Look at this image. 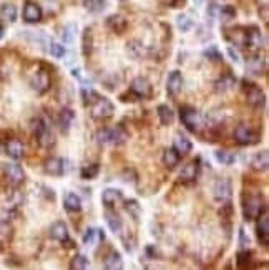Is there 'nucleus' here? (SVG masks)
Returning <instances> with one entry per match:
<instances>
[{"instance_id": "nucleus-33", "label": "nucleus", "mask_w": 269, "mask_h": 270, "mask_svg": "<svg viewBox=\"0 0 269 270\" xmlns=\"http://www.w3.org/2000/svg\"><path fill=\"white\" fill-rule=\"evenodd\" d=\"M180 163V154L175 149H166L163 154V164L166 168H175Z\"/></svg>"}, {"instance_id": "nucleus-4", "label": "nucleus", "mask_w": 269, "mask_h": 270, "mask_svg": "<svg viewBox=\"0 0 269 270\" xmlns=\"http://www.w3.org/2000/svg\"><path fill=\"white\" fill-rule=\"evenodd\" d=\"M100 143H113V145H123L128 139V133L125 131L121 126H116V128L111 129H103V131L98 133Z\"/></svg>"}, {"instance_id": "nucleus-27", "label": "nucleus", "mask_w": 269, "mask_h": 270, "mask_svg": "<svg viewBox=\"0 0 269 270\" xmlns=\"http://www.w3.org/2000/svg\"><path fill=\"white\" fill-rule=\"evenodd\" d=\"M73 120H75V115H73V111L70 110V108H63L62 111H60L58 115V124L60 128L63 129V131H68V128L72 126Z\"/></svg>"}, {"instance_id": "nucleus-13", "label": "nucleus", "mask_w": 269, "mask_h": 270, "mask_svg": "<svg viewBox=\"0 0 269 270\" xmlns=\"http://www.w3.org/2000/svg\"><path fill=\"white\" fill-rule=\"evenodd\" d=\"M183 75H181V72H178V70H175V72L170 73V76H168V81H166V91L171 95V97H175V95H178L181 91V88H183Z\"/></svg>"}, {"instance_id": "nucleus-35", "label": "nucleus", "mask_w": 269, "mask_h": 270, "mask_svg": "<svg viewBox=\"0 0 269 270\" xmlns=\"http://www.w3.org/2000/svg\"><path fill=\"white\" fill-rule=\"evenodd\" d=\"M248 67L253 73H261V70H264V60L259 55H254L249 58Z\"/></svg>"}, {"instance_id": "nucleus-49", "label": "nucleus", "mask_w": 269, "mask_h": 270, "mask_svg": "<svg viewBox=\"0 0 269 270\" xmlns=\"http://www.w3.org/2000/svg\"><path fill=\"white\" fill-rule=\"evenodd\" d=\"M228 53H229V56H231V58H233V62H236V63H240V62H241L240 53H238V51L234 50L233 47H229V49H228Z\"/></svg>"}, {"instance_id": "nucleus-11", "label": "nucleus", "mask_w": 269, "mask_h": 270, "mask_svg": "<svg viewBox=\"0 0 269 270\" xmlns=\"http://www.w3.org/2000/svg\"><path fill=\"white\" fill-rule=\"evenodd\" d=\"M246 30V42H244V47H248L251 50H258L263 43V35L259 32L258 27L251 25V27L244 28Z\"/></svg>"}, {"instance_id": "nucleus-15", "label": "nucleus", "mask_w": 269, "mask_h": 270, "mask_svg": "<svg viewBox=\"0 0 269 270\" xmlns=\"http://www.w3.org/2000/svg\"><path fill=\"white\" fill-rule=\"evenodd\" d=\"M198 172H199V161L198 159L189 161V163L181 169L180 181L181 182H193L198 177Z\"/></svg>"}, {"instance_id": "nucleus-9", "label": "nucleus", "mask_w": 269, "mask_h": 270, "mask_svg": "<svg viewBox=\"0 0 269 270\" xmlns=\"http://www.w3.org/2000/svg\"><path fill=\"white\" fill-rule=\"evenodd\" d=\"M3 174H5L7 181L10 182L12 186H19L24 182V177H25V172L22 166H19L17 163H10V164H5L3 166Z\"/></svg>"}, {"instance_id": "nucleus-52", "label": "nucleus", "mask_w": 269, "mask_h": 270, "mask_svg": "<svg viewBox=\"0 0 269 270\" xmlns=\"http://www.w3.org/2000/svg\"><path fill=\"white\" fill-rule=\"evenodd\" d=\"M2 37H3V27L0 25V38H2Z\"/></svg>"}, {"instance_id": "nucleus-12", "label": "nucleus", "mask_w": 269, "mask_h": 270, "mask_svg": "<svg viewBox=\"0 0 269 270\" xmlns=\"http://www.w3.org/2000/svg\"><path fill=\"white\" fill-rule=\"evenodd\" d=\"M32 86L38 93H45L50 88V75L45 70H38L35 75L32 76Z\"/></svg>"}, {"instance_id": "nucleus-54", "label": "nucleus", "mask_w": 269, "mask_h": 270, "mask_svg": "<svg viewBox=\"0 0 269 270\" xmlns=\"http://www.w3.org/2000/svg\"><path fill=\"white\" fill-rule=\"evenodd\" d=\"M120 2H127V0H120Z\"/></svg>"}, {"instance_id": "nucleus-6", "label": "nucleus", "mask_w": 269, "mask_h": 270, "mask_svg": "<svg viewBox=\"0 0 269 270\" xmlns=\"http://www.w3.org/2000/svg\"><path fill=\"white\" fill-rule=\"evenodd\" d=\"M234 139L242 146L254 145V143H258V133H256L253 128H249V126L240 124L234 129Z\"/></svg>"}, {"instance_id": "nucleus-16", "label": "nucleus", "mask_w": 269, "mask_h": 270, "mask_svg": "<svg viewBox=\"0 0 269 270\" xmlns=\"http://www.w3.org/2000/svg\"><path fill=\"white\" fill-rule=\"evenodd\" d=\"M50 236L52 239H55V241H58V242H68L70 241V236H68V227H67V224L62 221H58V222H55L54 225L50 227Z\"/></svg>"}, {"instance_id": "nucleus-2", "label": "nucleus", "mask_w": 269, "mask_h": 270, "mask_svg": "<svg viewBox=\"0 0 269 270\" xmlns=\"http://www.w3.org/2000/svg\"><path fill=\"white\" fill-rule=\"evenodd\" d=\"M33 133H35V138L38 139V143H40L43 147L54 146L55 136H54V133L50 131V128L47 126V123L43 120L37 118L35 121H33Z\"/></svg>"}, {"instance_id": "nucleus-3", "label": "nucleus", "mask_w": 269, "mask_h": 270, "mask_svg": "<svg viewBox=\"0 0 269 270\" xmlns=\"http://www.w3.org/2000/svg\"><path fill=\"white\" fill-rule=\"evenodd\" d=\"M115 111V106L110 99L107 98H97L95 101L92 103V116L95 120H107L113 115Z\"/></svg>"}, {"instance_id": "nucleus-31", "label": "nucleus", "mask_w": 269, "mask_h": 270, "mask_svg": "<svg viewBox=\"0 0 269 270\" xmlns=\"http://www.w3.org/2000/svg\"><path fill=\"white\" fill-rule=\"evenodd\" d=\"M105 219H107V224L108 227L111 229V232L118 234L121 230V219L116 212H111V211H107L105 212Z\"/></svg>"}, {"instance_id": "nucleus-22", "label": "nucleus", "mask_w": 269, "mask_h": 270, "mask_svg": "<svg viewBox=\"0 0 269 270\" xmlns=\"http://www.w3.org/2000/svg\"><path fill=\"white\" fill-rule=\"evenodd\" d=\"M45 171L50 176H62L63 174V161L60 158H50L45 161Z\"/></svg>"}, {"instance_id": "nucleus-1", "label": "nucleus", "mask_w": 269, "mask_h": 270, "mask_svg": "<svg viewBox=\"0 0 269 270\" xmlns=\"http://www.w3.org/2000/svg\"><path fill=\"white\" fill-rule=\"evenodd\" d=\"M264 212H266V207H264V202L259 196H249V197L244 199V202H242V214H244V219H248V221L259 219Z\"/></svg>"}, {"instance_id": "nucleus-47", "label": "nucleus", "mask_w": 269, "mask_h": 270, "mask_svg": "<svg viewBox=\"0 0 269 270\" xmlns=\"http://www.w3.org/2000/svg\"><path fill=\"white\" fill-rule=\"evenodd\" d=\"M81 97H83V101L86 103V104H92L95 99L98 98V95L95 93V91L92 90V88H81Z\"/></svg>"}, {"instance_id": "nucleus-26", "label": "nucleus", "mask_w": 269, "mask_h": 270, "mask_svg": "<svg viewBox=\"0 0 269 270\" xmlns=\"http://www.w3.org/2000/svg\"><path fill=\"white\" fill-rule=\"evenodd\" d=\"M191 147H193L191 141L186 139L185 136H176L175 141H173V149H175L180 156L188 154V152L191 151Z\"/></svg>"}, {"instance_id": "nucleus-19", "label": "nucleus", "mask_w": 269, "mask_h": 270, "mask_svg": "<svg viewBox=\"0 0 269 270\" xmlns=\"http://www.w3.org/2000/svg\"><path fill=\"white\" fill-rule=\"evenodd\" d=\"M234 83H236V78H234V75H231V73H224V75H221V78L218 81L215 83V88L216 91H221V93H224V91L231 90Z\"/></svg>"}, {"instance_id": "nucleus-5", "label": "nucleus", "mask_w": 269, "mask_h": 270, "mask_svg": "<svg viewBox=\"0 0 269 270\" xmlns=\"http://www.w3.org/2000/svg\"><path fill=\"white\" fill-rule=\"evenodd\" d=\"M244 85H248L244 88V93H246V101H248L249 106L263 108L264 103H266V95H264V91L253 83H244Z\"/></svg>"}, {"instance_id": "nucleus-50", "label": "nucleus", "mask_w": 269, "mask_h": 270, "mask_svg": "<svg viewBox=\"0 0 269 270\" xmlns=\"http://www.w3.org/2000/svg\"><path fill=\"white\" fill-rule=\"evenodd\" d=\"M263 17H264V22H268V7H263Z\"/></svg>"}, {"instance_id": "nucleus-7", "label": "nucleus", "mask_w": 269, "mask_h": 270, "mask_svg": "<svg viewBox=\"0 0 269 270\" xmlns=\"http://www.w3.org/2000/svg\"><path fill=\"white\" fill-rule=\"evenodd\" d=\"M130 91L134 95L136 98H150L151 93H153V88H151V83L146 78L143 76H138L134 78L132 81V85H130Z\"/></svg>"}, {"instance_id": "nucleus-20", "label": "nucleus", "mask_w": 269, "mask_h": 270, "mask_svg": "<svg viewBox=\"0 0 269 270\" xmlns=\"http://www.w3.org/2000/svg\"><path fill=\"white\" fill-rule=\"evenodd\" d=\"M226 38L229 42H233L234 45L238 47H244V42H246V30L238 27V28H233V30H226Z\"/></svg>"}, {"instance_id": "nucleus-10", "label": "nucleus", "mask_w": 269, "mask_h": 270, "mask_svg": "<svg viewBox=\"0 0 269 270\" xmlns=\"http://www.w3.org/2000/svg\"><path fill=\"white\" fill-rule=\"evenodd\" d=\"M231 193H233L231 182H229L228 179H219L215 184V187H213V196H215V199L219 202L228 201V199L231 197Z\"/></svg>"}, {"instance_id": "nucleus-23", "label": "nucleus", "mask_w": 269, "mask_h": 270, "mask_svg": "<svg viewBox=\"0 0 269 270\" xmlns=\"http://www.w3.org/2000/svg\"><path fill=\"white\" fill-rule=\"evenodd\" d=\"M5 151L12 159H20L22 156H24L25 149H24V145H22L19 139H10L5 146Z\"/></svg>"}, {"instance_id": "nucleus-21", "label": "nucleus", "mask_w": 269, "mask_h": 270, "mask_svg": "<svg viewBox=\"0 0 269 270\" xmlns=\"http://www.w3.org/2000/svg\"><path fill=\"white\" fill-rule=\"evenodd\" d=\"M251 166H253L256 171H266L269 166V156L268 151H259L253 156V161H251Z\"/></svg>"}, {"instance_id": "nucleus-14", "label": "nucleus", "mask_w": 269, "mask_h": 270, "mask_svg": "<svg viewBox=\"0 0 269 270\" xmlns=\"http://www.w3.org/2000/svg\"><path fill=\"white\" fill-rule=\"evenodd\" d=\"M256 234H258V239L259 242L263 244L264 247L269 245V219H268V214H264L258 219V225H256Z\"/></svg>"}, {"instance_id": "nucleus-44", "label": "nucleus", "mask_w": 269, "mask_h": 270, "mask_svg": "<svg viewBox=\"0 0 269 270\" xmlns=\"http://www.w3.org/2000/svg\"><path fill=\"white\" fill-rule=\"evenodd\" d=\"M125 207H127V211L133 216V219H138V217H140L141 207L138 206L136 201H127V202H125Z\"/></svg>"}, {"instance_id": "nucleus-18", "label": "nucleus", "mask_w": 269, "mask_h": 270, "mask_svg": "<svg viewBox=\"0 0 269 270\" xmlns=\"http://www.w3.org/2000/svg\"><path fill=\"white\" fill-rule=\"evenodd\" d=\"M107 27L115 33H123L128 27V22L123 15H110L107 19Z\"/></svg>"}, {"instance_id": "nucleus-17", "label": "nucleus", "mask_w": 269, "mask_h": 270, "mask_svg": "<svg viewBox=\"0 0 269 270\" xmlns=\"http://www.w3.org/2000/svg\"><path fill=\"white\" fill-rule=\"evenodd\" d=\"M24 20L27 24H37L42 20V8L33 2H28L24 7Z\"/></svg>"}, {"instance_id": "nucleus-38", "label": "nucleus", "mask_w": 269, "mask_h": 270, "mask_svg": "<svg viewBox=\"0 0 269 270\" xmlns=\"http://www.w3.org/2000/svg\"><path fill=\"white\" fill-rule=\"evenodd\" d=\"M70 267L72 270H88V260H86L85 255H75Z\"/></svg>"}, {"instance_id": "nucleus-46", "label": "nucleus", "mask_w": 269, "mask_h": 270, "mask_svg": "<svg viewBox=\"0 0 269 270\" xmlns=\"http://www.w3.org/2000/svg\"><path fill=\"white\" fill-rule=\"evenodd\" d=\"M90 51H92V30L86 28L83 33V53L90 55Z\"/></svg>"}, {"instance_id": "nucleus-51", "label": "nucleus", "mask_w": 269, "mask_h": 270, "mask_svg": "<svg viewBox=\"0 0 269 270\" xmlns=\"http://www.w3.org/2000/svg\"><path fill=\"white\" fill-rule=\"evenodd\" d=\"M183 3V0H175V2H173V7H176V3Z\"/></svg>"}, {"instance_id": "nucleus-8", "label": "nucleus", "mask_w": 269, "mask_h": 270, "mask_svg": "<svg viewBox=\"0 0 269 270\" xmlns=\"http://www.w3.org/2000/svg\"><path fill=\"white\" fill-rule=\"evenodd\" d=\"M180 116H181V121L189 131H196L199 128V115L198 111L194 110L191 106H183L180 110Z\"/></svg>"}, {"instance_id": "nucleus-34", "label": "nucleus", "mask_w": 269, "mask_h": 270, "mask_svg": "<svg viewBox=\"0 0 269 270\" xmlns=\"http://www.w3.org/2000/svg\"><path fill=\"white\" fill-rule=\"evenodd\" d=\"M83 5L86 10L97 14V12H102L105 8V0H83Z\"/></svg>"}, {"instance_id": "nucleus-30", "label": "nucleus", "mask_w": 269, "mask_h": 270, "mask_svg": "<svg viewBox=\"0 0 269 270\" xmlns=\"http://www.w3.org/2000/svg\"><path fill=\"white\" fill-rule=\"evenodd\" d=\"M158 118L163 124H171L175 121V113L168 104H160L158 106Z\"/></svg>"}, {"instance_id": "nucleus-37", "label": "nucleus", "mask_w": 269, "mask_h": 270, "mask_svg": "<svg viewBox=\"0 0 269 270\" xmlns=\"http://www.w3.org/2000/svg\"><path fill=\"white\" fill-rule=\"evenodd\" d=\"M215 158L218 159L221 164H233L234 161H236V156L231 154V152H228V151H216Z\"/></svg>"}, {"instance_id": "nucleus-41", "label": "nucleus", "mask_w": 269, "mask_h": 270, "mask_svg": "<svg viewBox=\"0 0 269 270\" xmlns=\"http://www.w3.org/2000/svg\"><path fill=\"white\" fill-rule=\"evenodd\" d=\"M97 236L103 239V232H102V230H97V229H88V230H86V234H85V237H83L85 245H93L95 237H97Z\"/></svg>"}, {"instance_id": "nucleus-39", "label": "nucleus", "mask_w": 269, "mask_h": 270, "mask_svg": "<svg viewBox=\"0 0 269 270\" xmlns=\"http://www.w3.org/2000/svg\"><path fill=\"white\" fill-rule=\"evenodd\" d=\"M176 22H178V27H180L181 32H188V30L193 28V20L189 19L188 15H180L176 19Z\"/></svg>"}, {"instance_id": "nucleus-43", "label": "nucleus", "mask_w": 269, "mask_h": 270, "mask_svg": "<svg viewBox=\"0 0 269 270\" xmlns=\"http://www.w3.org/2000/svg\"><path fill=\"white\" fill-rule=\"evenodd\" d=\"M50 53L55 58H63L65 56V47L58 42H52L50 43Z\"/></svg>"}, {"instance_id": "nucleus-36", "label": "nucleus", "mask_w": 269, "mask_h": 270, "mask_svg": "<svg viewBox=\"0 0 269 270\" xmlns=\"http://www.w3.org/2000/svg\"><path fill=\"white\" fill-rule=\"evenodd\" d=\"M10 237H12L10 224H7V222H2V224H0V245H5V244L10 241Z\"/></svg>"}, {"instance_id": "nucleus-53", "label": "nucleus", "mask_w": 269, "mask_h": 270, "mask_svg": "<svg viewBox=\"0 0 269 270\" xmlns=\"http://www.w3.org/2000/svg\"><path fill=\"white\" fill-rule=\"evenodd\" d=\"M193 2H194V3H201L203 0H193Z\"/></svg>"}, {"instance_id": "nucleus-40", "label": "nucleus", "mask_w": 269, "mask_h": 270, "mask_svg": "<svg viewBox=\"0 0 269 270\" xmlns=\"http://www.w3.org/2000/svg\"><path fill=\"white\" fill-rule=\"evenodd\" d=\"M249 264H251V254L248 250H241L238 254V269L242 270L244 267H249Z\"/></svg>"}, {"instance_id": "nucleus-32", "label": "nucleus", "mask_w": 269, "mask_h": 270, "mask_svg": "<svg viewBox=\"0 0 269 270\" xmlns=\"http://www.w3.org/2000/svg\"><path fill=\"white\" fill-rule=\"evenodd\" d=\"M0 15L5 22H15L17 20V8L12 3H3L2 8H0Z\"/></svg>"}, {"instance_id": "nucleus-24", "label": "nucleus", "mask_w": 269, "mask_h": 270, "mask_svg": "<svg viewBox=\"0 0 269 270\" xmlns=\"http://www.w3.org/2000/svg\"><path fill=\"white\" fill-rule=\"evenodd\" d=\"M105 270H123V260L118 252H110L105 259Z\"/></svg>"}, {"instance_id": "nucleus-28", "label": "nucleus", "mask_w": 269, "mask_h": 270, "mask_svg": "<svg viewBox=\"0 0 269 270\" xmlns=\"http://www.w3.org/2000/svg\"><path fill=\"white\" fill-rule=\"evenodd\" d=\"M127 50H128V53L133 56V58H143V56H146V49H145V45L140 42H136V40H132L127 45Z\"/></svg>"}, {"instance_id": "nucleus-29", "label": "nucleus", "mask_w": 269, "mask_h": 270, "mask_svg": "<svg viewBox=\"0 0 269 270\" xmlns=\"http://www.w3.org/2000/svg\"><path fill=\"white\" fill-rule=\"evenodd\" d=\"M121 199V193L118 189H107L102 196V201L107 207H113Z\"/></svg>"}, {"instance_id": "nucleus-25", "label": "nucleus", "mask_w": 269, "mask_h": 270, "mask_svg": "<svg viewBox=\"0 0 269 270\" xmlns=\"http://www.w3.org/2000/svg\"><path fill=\"white\" fill-rule=\"evenodd\" d=\"M63 206L68 212H78L81 209V199L75 193H68L63 199Z\"/></svg>"}, {"instance_id": "nucleus-45", "label": "nucleus", "mask_w": 269, "mask_h": 270, "mask_svg": "<svg viewBox=\"0 0 269 270\" xmlns=\"http://www.w3.org/2000/svg\"><path fill=\"white\" fill-rule=\"evenodd\" d=\"M97 174H98L97 164H90V166H85L81 169V177H83V179H92V177H95Z\"/></svg>"}, {"instance_id": "nucleus-48", "label": "nucleus", "mask_w": 269, "mask_h": 270, "mask_svg": "<svg viewBox=\"0 0 269 270\" xmlns=\"http://www.w3.org/2000/svg\"><path fill=\"white\" fill-rule=\"evenodd\" d=\"M205 56L208 60H211V62H219L221 60V53L218 51L216 47H210V49L205 51Z\"/></svg>"}, {"instance_id": "nucleus-42", "label": "nucleus", "mask_w": 269, "mask_h": 270, "mask_svg": "<svg viewBox=\"0 0 269 270\" xmlns=\"http://www.w3.org/2000/svg\"><path fill=\"white\" fill-rule=\"evenodd\" d=\"M219 17H221V20L228 22V20H231L236 17V10H234V7H231V5H224V7L219 8Z\"/></svg>"}]
</instances>
